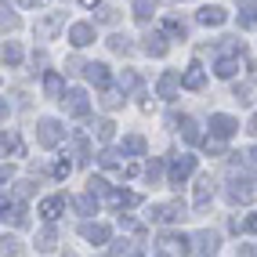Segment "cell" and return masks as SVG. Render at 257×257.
<instances>
[{"label":"cell","instance_id":"2e32d148","mask_svg":"<svg viewBox=\"0 0 257 257\" xmlns=\"http://www.w3.org/2000/svg\"><path fill=\"white\" fill-rule=\"evenodd\" d=\"M80 235H83V239H91L94 246L109 243V228H105V225H80Z\"/></svg>","mask_w":257,"mask_h":257},{"label":"cell","instance_id":"7402d4cb","mask_svg":"<svg viewBox=\"0 0 257 257\" xmlns=\"http://www.w3.org/2000/svg\"><path fill=\"white\" fill-rule=\"evenodd\" d=\"M123 152H131V156H145V138H142V134H127V138H123Z\"/></svg>","mask_w":257,"mask_h":257},{"label":"cell","instance_id":"bcb514c9","mask_svg":"<svg viewBox=\"0 0 257 257\" xmlns=\"http://www.w3.org/2000/svg\"><path fill=\"white\" fill-rule=\"evenodd\" d=\"M246 228H250V232H257V214H250V221H246Z\"/></svg>","mask_w":257,"mask_h":257},{"label":"cell","instance_id":"ee69618b","mask_svg":"<svg viewBox=\"0 0 257 257\" xmlns=\"http://www.w3.org/2000/svg\"><path fill=\"white\" fill-rule=\"evenodd\" d=\"M109 253H112V257H123V253H127V239H119V243H116Z\"/></svg>","mask_w":257,"mask_h":257},{"label":"cell","instance_id":"f35d334b","mask_svg":"<svg viewBox=\"0 0 257 257\" xmlns=\"http://www.w3.org/2000/svg\"><path fill=\"white\" fill-rule=\"evenodd\" d=\"M119 87H138V76H134V73H123V76H119Z\"/></svg>","mask_w":257,"mask_h":257},{"label":"cell","instance_id":"8d00e7d4","mask_svg":"<svg viewBox=\"0 0 257 257\" xmlns=\"http://www.w3.org/2000/svg\"><path fill=\"white\" fill-rule=\"evenodd\" d=\"M109 44H112V51H119V55H127V51H131V40L127 37H112Z\"/></svg>","mask_w":257,"mask_h":257},{"label":"cell","instance_id":"836d02e7","mask_svg":"<svg viewBox=\"0 0 257 257\" xmlns=\"http://www.w3.org/2000/svg\"><path fill=\"white\" fill-rule=\"evenodd\" d=\"M160 174H163V163H160V160H152V163L145 167V178H149L152 185H156V181H160Z\"/></svg>","mask_w":257,"mask_h":257},{"label":"cell","instance_id":"5bb4252c","mask_svg":"<svg viewBox=\"0 0 257 257\" xmlns=\"http://www.w3.org/2000/svg\"><path fill=\"white\" fill-rule=\"evenodd\" d=\"M62 22H65V15H62V11H55V15H47L44 22H37V37H40V40H47V37H55Z\"/></svg>","mask_w":257,"mask_h":257},{"label":"cell","instance_id":"cb8c5ba5","mask_svg":"<svg viewBox=\"0 0 257 257\" xmlns=\"http://www.w3.org/2000/svg\"><path fill=\"white\" fill-rule=\"evenodd\" d=\"M181 138H185V142H192V145L199 142V123H196L192 116H185V119H181Z\"/></svg>","mask_w":257,"mask_h":257},{"label":"cell","instance_id":"7a4b0ae2","mask_svg":"<svg viewBox=\"0 0 257 257\" xmlns=\"http://www.w3.org/2000/svg\"><path fill=\"white\" fill-rule=\"evenodd\" d=\"M192 170H196V156H178L174 163H170V185H174V188H181L188 178H192Z\"/></svg>","mask_w":257,"mask_h":257},{"label":"cell","instance_id":"4dcf8cb0","mask_svg":"<svg viewBox=\"0 0 257 257\" xmlns=\"http://www.w3.org/2000/svg\"><path fill=\"white\" fill-rule=\"evenodd\" d=\"M76 210H80V214H91V210H98V199H94L91 192H87V196H80V199H76Z\"/></svg>","mask_w":257,"mask_h":257},{"label":"cell","instance_id":"83f0119b","mask_svg":"<svg viewBox=\"0 0 257 257\" xmlns=\"http://www.w3.org/2000/svg\"><path fill=\"white\" fill-rule=\"evenodd\" d=\"M51 174H55L58 181H65V178H69V174H73V163H69V160H65V156H62V160H55V167H51Z\"/></svg>","mask_w":257,"mask_h":257},{"label":"cell","instance_id":"7c38bea8","mask_svg":"<svg viewBox=\"0 0 257 257\" xmlns=\"http://www.w3.org/2000/svg\"><path fill=\"white\" fill-rule=\"evenodd\" d=\"M210 199H214V178L203 174V178L196 181V196H192V203H196V207H207Z\"/></svg>","mask_w":257,"mask_h":257},{"label":"cell","instance_id":"603a6c76","mask_svg":"<svg viewBox=\"0 0 257 257\" xmlns=\"http://www.w3.org/2000/svg\"><path fill=\"white\" fill-rule=\"evenodd\" d=\"M44 91H47L51 98H58V94L65 91V80H62L58 73H47V76H44Z\"/></svg>","mask_w":257,"mask_h":257},{"label":"cell","instance_id":"ac0fdd59","mask_svg":"<svg viewBox=\"0 0 257 257\" xmlns=\"http://www.w3.org/2000/svg\"><path fill=\"white\" fill-rule=\"evenodd\" d=\"M109 203H112L116 210H131V207H138V203H142V196L138 192H112Z\"/></svg>","mask_w":257,"mask_h":257},{"label":"cell","instance_id":"7bdbcfd3","mask_svg":"<svg viewBox=\"0 0 257 257\" xmlns=\"http://www.w3.org/2000/svg\"><path fill=\"white\" fill-rule=\"evenodd\" d=\"M8 29H19V19H15V15H8V8H4V33Z\"/></svg>","mask_w":257,"mask_h":257},{"label":"cell","instance_id":"ba28073f","mask_svg":"<svg viewBox=\"0 0 257 257\" xmlns=\"http://www.w3.org/2000/svg\"><path fill=\"white\" fill-rule=\"evenodd\" d=\"M69 44H73V47L94 44V26H91V22H76V26L69 29Z\"/></svg>","mask_w":257,"mask_h":257},{"label":"cell","instance_id":"681fc988","mask_svg":"<svg viewBox=\"0 0 257 257\" xmlns=\"http://www.w3.org/2000/svg\"><path fill=\"white\" fill-rule=\"evenodd\" d=\"M253 160H257V149H253Z\"/></svg>","mask_w":257,"mask_h":257},{"label":"cell","instance_id":"d6986e66","mask_svg":"<svg viewBox=\"0 0 257 257\" xmlns=\"http://www.w3.org/2000/svg\"><path fill=\"white\" fill-rule=\"evenodd\" d=\"M225 19H228L225 8H203V11H199V22H203V26H221Z\"/></svg>","mask_w":257,"mask_h":257},{"label":"cell","instance_id":"f1b7e54d","mask_svg":"<svg viewBox=\"0 0 257 257\" xmlns=\"http://www.w3.org/2000/svg\"><path fill=\"white\" fill-rule=\"evenodd\" d=\"M98 163H101V167H109V170L119 167V152H116V149H101V152H98Z\"/></svg>","mask_w":257,"mask_h":257},{"label":"cell","instance_id":"b9f144b4","mask_svg":"<svg viewBox=\"0 0 257 257\" xmlns=\"http://www.w3.org/2000/svg\"><path fill=\"white\" fill-rule=\"evenodd\" d=\"M15 196H19V199H26V196H33V185H29V181H22L19 188H15Z\"/></svg>","mask_w":257,"mask_h":257},{"label":"cell","instance_id":"d4e9b609","mask_svg":"<svg viewBox=\"0 0 257 257\" xmlns=\"http://www.w3.org/2000/svg\"><path fill=\"white\" fill-rule=\"evenodd\" d=\"M94 134H98V142H112L116 123H112V119H98V123H94Z\"/></svg>","mask_w":257,"mask_h":257},{"label":"cell","instance_id":"9c48e42d","mask_svg":"<svg viewBox=\"0 0 257 257\" xmlns=\"http://www.w3.org/2000/svg\"><path fill=\"white\" fill-rule=\"evenodd\" d=\"M217 246H221L217 232H199V235H196V257H214Z\"/></svg>","mask_w":257,"mask_h":257},{"label":"cell","instance_id":"3957f363","mask_svg":"<svg viewBox=\"0 0 257 257\" xmlns=\"http://www.w3.org/2000/svg\"><path fill=\"white\" fill-rule=\"evenodd\" d=\"M62 123L58 119H40V127H37V142L44 145V149H55L58 142H62Z\"/></svg>","mask_w":257,"mask_h":257},{"label":"cell","instance_id":"30bf717a","mask_svg":"<svg viewBox=\"0 0 257 257\" xmlns=\"http://www.w3.org/2000/svg\"><path fill=\"white\" fill-rule=\"evenodd\" d=\"M83 73H87V80L94 83V87H109V65L105 62H91V65H83Z\"/></svg>","mask_w":257,"mask_h":257},{"label":"cell","instance_id":"f907efd6","mask_svg":"<svg viewBox=\"0 0 257 257\" xmlns=\"http://www.w3.org/2000/svg\"><path fill=\"white\" fill-rule=\"evenodd\" d=\"M156 257H163V253H156Z\"/></svg>","mask_w":257,"mask_h":257},{"label":"cell","instance_id":"ab89813d","mask_svg":"<svg viewBox=\"0 0 257 257\" xmlns=\"http://www.w3.org/2000/svg\"><path fill=\"white\" fill-rule=\"evenodd\" d=\"M119 170H123V178H138V174H142L138 163H127V167H119Z\"/></svg>","mask_w":257,"mask_h":257},{"label":"cell","instance_id":"484cf974","mask_svg":"<svg viewBox=\"0 0 257 257\" xmlns=\"http://www.w3.org/2000/svg\"><path fill=\"white\" fill-rule=\"evenodd\" d=\"M239 8H243V26H253L257 22V0H239Z\"/></svg>","mask_w":257,"mask_h":257},{"label":"cell","instance_id":"e575fe53","mask_svg":"<svg viewBox=\"0 0 257 257\" xmlns=\"http://www.w3.org/2000/svg\"><path fill=\"white\" fill-rule=\"evenodd\" d=\"M37 243H40V250H55V232H51V228H44Z\"/></svg>","mask_w":257,"mask_h":257},{"label":"cell","instance_id":"ffe728a7","mask_svg":"<svg viewBox=\"0 0 257 257\" xmlns=\"http://www.w3.org/2000/svg\"><path fill=\"white\" fill-rule=\"evenodd\" d=\"M145 51H149V55H156V58H163L167 55V40L160 37V33H149V37H145Z\"/></svg>","mask_w":257,"mask_h":257},{"label":"cell","instance_id":"8992f818","mask_svg":"<svg viewBox=\"0 0 257 257\" xmlns=\"http://www.w3.org/2000/svg\"><path fill=\"white\" fill-rule=\"evenodd\" d=\"M178 87H185V83H181V73H174V69H167V73L160 76V83H156L160 98H174V94H178Z\"/></svg>","mask_w":257,"mask_h":257},{"label":"cell","instance_id":"9a60e30c","mask_svg":"<svg viewBox=\"0 0 257 257\" xmlns=\"http://www.w3.org/2000/svg\"><path fill=\"white\" fill-rule=\"evenodd\" d=\"M185 217V203H167V207H152V221H178Z\"/></svg>","mask_w":257,"mask_h":257},{"label":"cell","instance_id":"f6af8a7d","mask_svg":"<svg viewBox=\"0 0 257 257\" xmlns=\"http://www.w3.org/2000/svg\"><path fill=\"white\" fill-rule=\"evenodd\" d=\"M33 65H40V69L47 65V55H44V51H37V55H33Z\"/></svg>","mask_w":257,"mask_h":257},{"label":"cell","instance_id":"5b68a950","mask_svg":"<svg viewBox=\"0 0 257 257\" xmlns=\"http://www.w3.org/2000/svg\"><path fill=\"white\" fill-rule=\"evenodd\" d=\"M62 101H65V112H69V116H87L91 112V101H87L83 91H69Z\"/></svg>","mask_w":257,"mask_h":257},{"label":"cell","instance_id":"74e56055","mask_svg":"<svg viewBox=\"0 0 257 257\" xmlns=\"http://www.w3.org/2000/svg\"><path fill=\"white\" fill-rule=\"evenodd\" d=\"M119 101H123V98H119L116 91H105V98H101V105H105V109H116Z\"/></svg>","mask_w":257,"mask_h":257},{"label":"cell","instance_id":"1f68e13d","mask_svg":"<svg viewBox=\"0 0 257 257\" xmlns=\"http://www.w3.org/2000/svg\"><path fill=\"white\" fill-rule=\"evenodd\" d=\"M163 33H170V37H178V40H181V37H185V22L167 19V22H163Z\"/></svg>","mask_w":257,"mask_h":257},{"label":"cell","instance_id":"4fadbf2b","mask_svg":"<svg viewBox=\"0 0 257 257\" xmlns=\"http://www.w3.org/2000/svg\"><path fill=\"white\" fill-rule=\"evenodd\" d=\"M239 69H243V58H235V55H228V58H217V65H214V73H217L221 80H232Z\"/></svg>","mask_w":257,"mask_h":257},{"label":"cell","instance_id":"60d3db41","mask_svg":"<svg viewBox=\"0 0 257 257\" xmlns=\"http://www.w3.org/2000/svg\"><path fill=\"white\" fill-rule=\"evenodd\" d=\"M98 22H116V8H101V15H98Z\"/></svg>","mask_w":257,"mask_h":257},{"label":"cell","instance_id":"c3c4849f","mask_svg":"<svg viewBox=\"0 0 257 257\" xmlns=\"http://www.w3.org/2000/svg\"><path fill=\"white\" fill-rule=\"evenodd\" d=\"M80 4H83V8H94V4H98V0H80Z\"/></svg>","mask_w":257,"mask_h":257},{"label":"cell","instance_id":"8fae6325","mask_svg":"<svg viewBox=\"0 0 257 257\" xmlns=\"http://www.w3.org/2000/svg\"><path fill=\"white\" fill-rule=\"evenodd\" d=\"M181 83H185L188 91H199L203 83H207V73H203V65H199V62H192V65H188V69L181 73Z\"/></svg>","mask_w":257,"mask_h":257},{"label":"cell","instance_id":"f546056e","mask_svg":"<svg viewBox=\"0 0 257 257\" xmlns=\"http://www.w3.org/2000/svg\"><path fill=\"white\" fill-rule=\"evenodd\" d=\"M87 185H91V196H105V199L112 196V188H109V181H105V178H91Z\"/></svg>","mask_w":257,"mask_h":257},{"label":"cell","instance_id":"52a82bcc","mask_svg":"<svg viewBox=\"0 0 257 257\" xmlns=\"http://www.w3.org/2000/svg\"><path fill=\"white\" fill-rule=\"evenodd\" d=\"M62 210H65V196H47V199L40 203V217L47 221V225H51V221H58Z\"/></svg>","mask_w":257,"mask_h":257},{"label":"cell","instance_id":"277c9868","mask_svg":"<svg viewBox=\"0 0 257 257\" xmlns=\"http://www.w3.org/2000/svg\"><path fill=\"white\" fill-rule=\"evenodd\" d=\"M235 131H239V119H232V116H225V112L210 116V134H214V138H232Z\"/></svg>","mask_w":257,"mask_h":257},{"label":"cell","instance_id":"d590c367","mask_svg":"<svg viewBox=\"0 0 257 257\" xmlns=\"http://www.w3.org/2000/svg\"><path fill=\"white\" fill-rule=\"evenodd\" d=\"M19 253V239L15 235H4V257H15Z\"/></svg>","mask_w":257,"mask_h":257},{"label":"cell","instance_id":"e0dca14e","mask_svg":"<svg viewBox=\"0 0 257 257\" xmlns=\"http://www.w3.org/2000/svg\"><path fill=\"white\" fill-rule=\"evenodd\" d=\"M4 225H15V228H26V210L19 203H4Z\"/></svg>","mask_w":257,"mask_h":257},{"label":"cell","instance_id":"4316f807","mask_svg":"<svg viewBox=\"0 0 257 257\" xmlns=\"http://www.w3.org/2000/svg\"><path fill=\"white\" fill-rule=\"evenodd\" d=\"M22 62V51H19V44L15 40H8L4 44V65H19Z\"/></svg>","mask_w":257,"mask_h":257},{"label":"cell","instance_id":"6da1fadb","mask_svg":"<svg viewBox=\"0 0 257 257\" xmlns=\"http://www.w3.org/2000/svg\"><path fill=\"white\" fill-rule=\"evenodd\" d=\"M228 199H232V203H250V199H257V178H253V174H232Z\"/></svg>","mask_w":257,"mask_h":257},{"label":"cell","instance_id":"d6a6232c","mask_svg":"<svg viewBox=\"0 0 257 257\" xmlns=\"http://www.w3.org/2000/svg\"><path fill=\"white\" fill-rule=\"evenodd\" d=\"M152 8H156V0H134V15H138V19H149Z\"/></svg>","mask_w":257,"mask_h":257},{"label":"cell","instance_id":"44dd1931","mask_svg":"<svg viewBox=\"0 0 257 257\" xmlns=\"http://www.w3.org/2000/svg\"><path fill=\"white\" fill-rule=\"evenodd\" d=\"M4 152H11V156H26V145H22V138L15 131H4Z\"/></svg>","mask_w":257,"mask_h":257},{"label":"cell","instance_id":"7dc6e473","mask_svg":"<svg viewBox=\"0 0 257 257\" xmlns=\"http://www.w3.org/2000/svg\"><path fill=\"white\" fill-rule=\"evenodd\" d=\"M19 4H22V8H37V4H40V0H19Z\"/></svg>","mask_w":257,"mask_h":257}]
</instances>
